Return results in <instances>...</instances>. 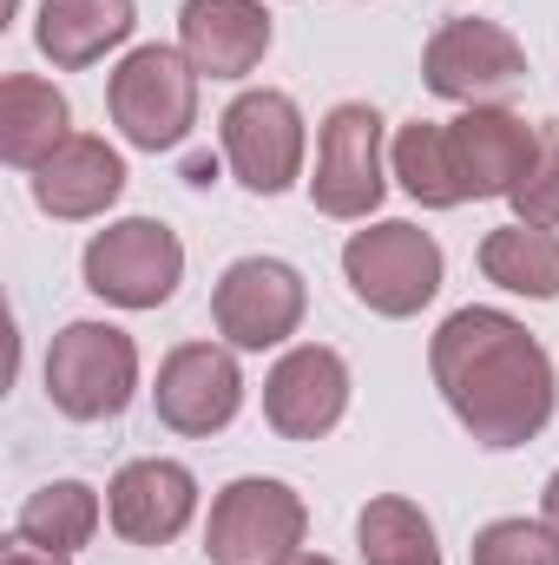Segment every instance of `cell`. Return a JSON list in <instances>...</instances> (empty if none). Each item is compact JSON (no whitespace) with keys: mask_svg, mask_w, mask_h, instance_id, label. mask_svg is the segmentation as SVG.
Instances as JSON below:
<instances>
[{"mask_svg":"<svg viewBox=\"0 0 559 565\" xmlns=\"http://www.w3.org/2000/svg\"><path fill=\"white\" fill-rule=\"evenodd\" d=\"M428 362L454 422L481 447H520L553 422V362L500 309H454Z\"/></svg>","mask_w":559,"mask_h":565,"instance_id":"cell-1","label":"cell"},{"mask_svg":"<svg viewBox=\"0 0 559 565\" xmlns=\"http://www.w3.org/2000/svg\"><path fill=\"white\" fill-rule=\"evenodd\" d=\"M139 388V349L113 322H66L46 349V402L66 422H113Z\"/></svg>","mask_w":559,"mask_h":565,"instance_id":"cell-2","label":"cell"},{"mask_svg":"<svg viewBox=\"0 0 559 565\" xmlns=\"http://www.w3.org/2000/svg\"><path fill=\"white\" fill-rule=\"evenodd\" d=\"M106 106H113V126L139 151H171L198 126V66L178 46H139L119 60Z\"/></svg>","mask_w":559,"mask_h":565,"instance_id":"cell-3","label":"cell"},{"mask_svg":"<svg viewBox=\"0 0 559 565\" xmlns=\"http://www.w3.org/2000/svg\"><path fill=\"white\" fill-rule=\"evenodd\" d=\"M421 79L461 106H507L527 86V46L494 20H447L421 53Z\"/></svg>","mask_w":559,"mask_h":565,"instance_id":"cell-4","label":"cell"},{"mask_svg":"<svg viewBox=\"0 0 559 565\" xmlns=\"http://www.w3.org/2000/svg\"><path fill=\"white\" fill-rule=\"evenodd\" d=\"M303 500L283 480H231L211 500L204 559L211 565H283L303 546Z\"/></svg>","mask_w":559,"mask_h":565,"instance_id":"cell-5","label":"cell"},{"mask_svg":"<svg viewBox=\"0 0 559 565\" xmlns=\"http://www.w3.org/2000/svg\"><path fill=\"white\" fill-rule=\"evenodd\" d=\"M342 277L376 316H415L441 289V244L415 224H376L342 244Z\"/></svg>","mask_w":559,"mask_h":565,"instance_id":"cell-6","label":"cell"},{"mask_svg":"<svg viewBox=\"0 0 559 565\" xmlns=\"http://www.w3.org/2000/svg\"><path fill=\"white\" fill-rule=\"evenodd\" d=\"M178 277H184V244L158 217L106 224L86 244V289L106 296V302H119V309H158V302H171Z\"/></svg>","mask_w":559,"mask_h":565,"instance_id":"cell-7","label":"cell"},{"mask_svg":"<svg viewBox=\"0 0 559 565\" xmlns=\"http://www.w3.org/2000/svg\"><path fill=\"white\" fill-rule=\"evenodd\" d=\"M218 139H224V164L238 171L244 191L257 198H277L303 178V113L289 93H238L218 119Z\"/></svg>","mask_w":559,"mask_h":565,"instance_id":"cell-8","label":"cell"},{"mask_svg":"<svg viewBox=\"0 0 559 565\" xmlns=\"http://www.w3.org/2000/svg\"><path fill=\"white\" fill-rule=\"evenodd\" d=\"M389 178H382V113L362 99H342L323 132H316V178L309 198L323 217H369L382 204Z\"/></svg>","mask_w":559,"mask_h":565,"instance_id":"cell-9","label":"cell"},{"mask_svg":"<svg viewBox=\"0 0 559 565\" xmlns=\"http://www.w3.org/2000/svg\"><path fill=\"white\" fill-rule=\"evenodd\" d=\"M303 277L277 264V257H238L218 289H211V316H218V335L231 349H277L296 335L303 322Z\"/></svg>","mask_w":559,"mask_h":565,"instance_id":"cell-10","label":"cell"},{"mask_svg":"<svg viewBox=\"0 0 559 565\" xmlns=\"http://www.w3.org/2000/svg\"><path fill=\"white\" fill-rule=\"evenodd\" d=\"M158 422L171 434H218V427L238 422L244 408V375H238V355L218 349V342H178L165 362H158Z\"/></svg>","mask_w":559,"mask_h":565,"instance_id":"cell-11","label":"cell"},{"mask_svg":"<svg viewBox=\"0 0 559 565\" xmlns=\"http://www.w3.org/2000/svg\"><path fill=\"white\" fill-rule=\"evenodd\" d=\"M198 513V480L178 460H126L106 487V520L126 546H171Z\"/></svg>","mask_w":559,"mask_h":565,"instance_id":"cell-12","label":"cell"},{"mask_svg":"<svg viewBox=\"0 0 559 565\" xmlns=\"http://www.w3.org/2000/svg\"><path fill=\"white\" fill-rule=\"evenodd\" d=\"M349 415V369L336 349L303 342L289 349L271 382H264V422L277 427L283 440H323L329 427Z\"/></svg>","mask_w":559,"mask_h":565,"instance_id":"cell-13","label":"cell"},{"mask_svg":"<svg viewBox=\"0 0 559 565\" xmlns=\"http://www.w3.org/2000/svg\"><path fill=\"white\" fill-rule=\"evenodd\" d=\"M178 53L211 79H244L271 53V13L257 0H184Z\"/></svg>","mask_w":559,"mask_h":565,"instance_id":"cell-14","label":"cell"},{"mask_svg":"<svg viewBox=\"0 0 559 565\" xmlns=\"http://www.w3.org/2000/svg\"><path fill=\"white\" fill-rule=\"evenodd\" d=\"M534 145H540V132L527 119H514L507 106H467L447 126V151L461 164L467 198H514V184L534 164Z\"/></svg>","mask_w":559,"mask_h":565,"instance_id":"cell-15","label":"cell"},{"mask_svg":"<svg viewBox=\"0 0 559 565\" xmlns=\"http://www.w3.org/2000/svg\"><path fill=\"white\" fill-rule=\"evenodd\" d=\"M119 191H126V158L106 139H93V132H73V139L33 171V204L46 217H66V224L113 211Z\"/></svg>","mask_w":559,"mask_h":565,"instance_id":"cell-16","label":"cell"},{"mask_svg":"<svg viewBox=\"0 0 559 565\" xmlns=\"http://www.w3.org/2000/svg\"><path fill=\"white\" fill-rule=\"evenodd\" d=\"M133 26H139L133 0H40L33 40L60 73H80V66L106 60L113 46H126Z\"/></svg>","mask_w":559,"mask_h":565,"instance_id":"cell-17","label":"cell"},{"mask_svg":"<svg viewBox=\"0 0 559 565\" xmlns=\"http://www.w3.org/2000/svg\"><path fill=\"white\" fill-rule=\"evenodd\" d=\"M73 113H66V93L53 79H33V73H7L0 79V158L20 164V171H40L60 145Z\"/></svg>","mask_w":559,"mask_h":565,"instance_id":"cell-18","label":"cell"},{"mask_svg":"<svg viewBox=\"0 0 559 565\" xmlns=\"http://www.w3.org/2000/svg\"><path fill=\"white\" fill-rule=\"evenodd\" d=\"M481 270H487V282H500L514 296L553 302L559 296V237L547 224H500L481 244Z\"/></svg>","mask_w":559,"mask_h":565,"instance_id":"cell-19","label":"cell"},{"mask_svg":"<svg viewBox=\"0 0 559 565\" xmlns=\"http://www.w3.org/2000/svg\"><path fill=\"white\" fill-rule=\"evenodd\" d=\"M13 533L33 540V546H46V553H66V559H73V553L99 533V493H93L86 480H46L40 493H27Z\"/></svg>","mask_w":559,"mask_h":565,"instance_id":"cell-20","label":"cell"},{"mask_svg":"<svg viewBox=\"0 0 559 565\" xmlns=\"http://www.w3.org/2000/svg\"><path fill=\"white\" fill-rule=\"evenodd\" d=\"M395 178H402V191L428 204V211H454V204H467V184H461V164H454V151H447V126H402L395 132Z\"/></svg>","mask_w":559,"mask_h":565,"instance_id":"cell-21","label":"cell"},{"mask_svg":"<svg viewBox=\"0 0 559 565\" xmlns=\"http://www.w3.org/2000/svg\"><path fill=\"white\" fill-rule=\"evenodd\" d=\"M356 540H362V565H441L428 513L415 500H402V493L369 500L362 520H356Z\"/></svg>","mask_w":559,"mask_h":565,"instance_id":"cell-22","label":"cell"},{"mask_svg":"<svg viewBox=\"0 0 559 565\" xmlns=\"http://www.w3.org/2000/svg\"><path fill=\"white\" fill-rule=\"evenodd\" d=\"M474 565H559V533L547 520H494L474 533Z\"/></svg>","mask_w":559,"mask_h":565,"instance_id":"cell-23","label":"cell"},{"mask_svg":"<svg viewBox=\"0 0 559 565\" xmlns=\"http://www.w3.org/2000/svg\"><path fill=\"white\" fill-rule=\"evenodd\" d=\"M514 211H520V224H559V119L540 126V145H534V164H527V178L514 184Z\"/></svg>","mask_w":559,"mask_h":565,"instance_id":"cell-24","label":"cell"},{"mask_svg":"<svg viewBox=\"0 0 559 565\" xmlns=\"http://www.w3.org/2000/svg\"><path fill=\"white\" fill-rule=\"evenodd\" d=\"M0 565H73L66 553H46V546H33V540H7V553H0Z\"/></svg>","mask_w":559,"mask_h":565,"instance_id":"cell-25","label":"cell"},{"mask_svg":"<svg viewBox=\"0 0 559 565\" xmlns=\"http://www.w3.org/2000/svg\"><path fill=\"white\" fill-rule=\"evenodd\" d=\"M540 513H547V526L559 533V473L547 480V493H540Z\"/></svg>","mask_w":559,"mask_h":565,"instance_id":"cell-26","label":"cell"},{"mask_svg":"<svg viewBox=\"0 0 559 565\" xmlns=\"http://www.w3.org/2000/svg\"><path fill=\"white\" fill-rule=\"evenodd\" d=\"M218 178V158H191V184H211Z\"/></svg>","mask_w":559,"mask_h":565,"instance_id":"cell-27","label":"cell"},{"mask_svg":"<svg viewBox=\"0 0 559 565\" xmlns=\"http://www.w3.org/2000/svg\"><path fill=\"white\" fill-rule=\"evenodd\" d=\"M283 565H336V559H316V553H296V559H283Z\"/></svg>","mask_w":559,"mask_h":565,"instance_id":"cell-28","label":"cell"}]
</instances>
